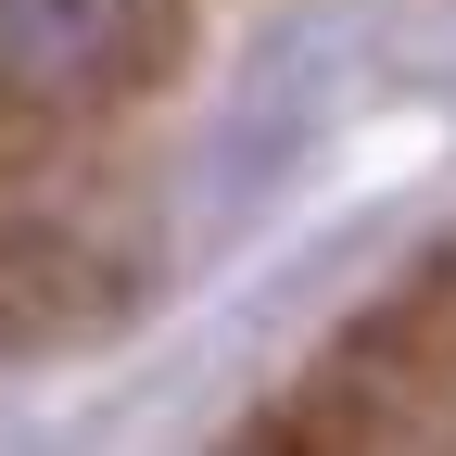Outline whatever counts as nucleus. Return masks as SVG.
<instances>
[{"mask_svg": "<svg viewBox=\"0 0 456 456\" xmlns=\"http://www.w3.org/2000/svg\"><path fill=\"white\" fill-rule=\"evenodd\" d=\"M178 0H0V114L13 127H77L127 102L165 64Z\"/></svg>", "mask_w": 456, "mask_h": 456, "instance_id": "nucleus-1", "label": "nucleus"}]
</instances>
